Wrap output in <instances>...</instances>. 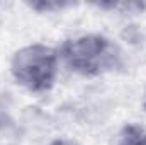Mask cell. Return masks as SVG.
Instances as JSON below:
<instances>
[{"label":"cell","instance_id":"cell-6","mask_svg":"<svg viewBox=\"0 0 146 145\" xmlns=\"http://www.w3.org/2000/svg\"><path fill=\"white\" fill-rule=\"evenodd\" d=\"M10 123V114H9V109H7V106L0 101V132L7 126Z\"/></svg>","mask_w":146,"mask_h":145},{"label":"cell","instance_id":"cell-3","mask_svg":"<svg viewBox=\"0 0 146 145\" xmlns=\"http://www.w3.org/2000/svg\"><path fill=\"white\" fill-rule=\"evenodd\" d=\"M117 145H146V128L138 123H127L119 132Z\"/></svg>","mask_w":146,"mask_h":145},{"label":"cell","instance_id":"cell-2","mask_svg":"<svg viewBox=\"0 0 146 145\" xmlns=\"http://www.w3.org/2000/svg\"><path fill=\"white\" fill-rule=\"evenodd\" d=\"M58 50L44 44L31 43L19 48L10 58V75L17 85L33 94L49 92L60 72Z\"/></svg>","mask_w":146,"mask_h":145},{"label":"cell","instance_id":"cell-7","mask_svg":"<svg viewBox=\"0 0 146 145\" xmlns=\"http://www.w3.org/2000/svg\"><path fill=\"white\" fill-rule=\"evenodd\" d=\"M48 145H82V144L75 142L72 138H54L53 142H49Z\"/></svg>","mask_w":146,"mask_h":145},{"label":"cell","instance_id":"cell-5","mask_svg":"<svg viewBox=\"0 0 146 145\" xmlns=\"http://www.w3.org/2000/svg\"><path fill=\"white\" fill-rule=\"evenodd\" d=\"M33 10L41 12V14H48V12H61L63 9L73 7L70 2H34V3H27Z\"/></svg>","mask_w":146,"mask_h":145},{"label":"cell","instance_id":"cell-1","mask_svg":"<svg viewBox=\"0 0 146 145\" xmlns=\"http://www.w3.org/2000/svg\"><path fill=\"white\" fill-rule=\"evenodd\" d=\"M58 55L73 73L82 77H100L124 68V53L119 44L97 33L65 39Z\"/></svg>","mask_w":146,"mask_h":145},{"label":"cell","instance_id":"cell-8","mask_svg":"<svg viewBox=\"0 0 146 145\" xmlns=\"http://www.w3.org/2000/svg\"><path fill=\"white\" fill-rule=\"evenodd\" d=\"M143 109L146 111V97H145V101H143Z\"/></svg>","mask_w":146,"mask_h":145},{"label":"cell","instance_id":"cell-4","mask_svg":"<svg viewBox=\"0 0 146 145\" xmlns=\"http://www.w3.org/2000/svg\"><path fill=\"white\" fill-rule=\"evenodd\" d=\"M95 7L102 10H117L121 14H139L146 9L143 2H107V3H95Z\"/></svg>","mask_w":146,"mask_h":145}]
</instances>
